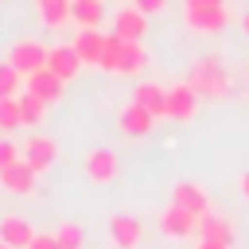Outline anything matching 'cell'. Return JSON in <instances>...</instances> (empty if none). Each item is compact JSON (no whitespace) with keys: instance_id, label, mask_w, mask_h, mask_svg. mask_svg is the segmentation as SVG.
Returning <instances> with one entry per match:
<instances>
[{"instance_id":"1","label":"cell","mask_w":249,"mask_h":249,"mask_svg":"<svg viewBox=\"0 0 249 249\" xmlns=\"http://www.w3.org/2000/svg\"><path fill=\"white\" fill-rule=\"evenodd\" d=\"M187 82H191V89H195L198 97H210V101L230 97V86H233V82H230V70H226V62H222L218 54H202V58H195Z\"/></svg>"},{"instance_id":"2","label":"cell","mask_w":249,"mask_h":249,"mask_svg":"<svg viewBox=\"0 0 249 249\" xmlns=\"http://www.w3.org/2000/svg\"><path fill=\"white\" fill-rule=\"evenodd\" d=\"M47 54H51V47H43L39 39H16L12 47H8V62L27 78V74H35V70H43L47 66Z\"/></svg>"},{"instance_id":"3","label":"cell","mask_w":249,"mask_h":249,"mask_svg":"<svg viewBox=\"0 0 249 249\" xmlns=\"http://www.w3.org/2000/svg\"><path fill=\"white\" fill-rule=\"evenodd\" d=\"M230 19L233 16H230L226 4H218V8H183V23L198 35H218V31L230 27Z\"/></svg>"},{"instance_id":"4","label":"cell","mask_w":249,"mask_h":249,"mask_svg":"<svg viewBox=\"0 0 249 249\" xmlns=\"http://www.w3.org/2000/svg\"><path fill=\"white\" fill-rule=\"evenodd\" d=\"M160 233L171 237V241H187V237L198 233V214H191V210L167 202V206L160 210Z\"/></svg>"},{"instance_id":"5","label":"cell","mask_w":249,"mask_h":249,"mask_svg":"<svg viewBox=\"0 0 249 249\" xmlns=\"http://www.w3.org/2000/svg\"><path fill=\"white\" fill-rule=\"evenodd\" d=\"M109 241H113V249H136L140 241H144V222L136 218V214H113L109 218Z\"/></svg>"},{"instance_id":"6","label":"cell","mask_w":249,"mask_h":249,"mask_svg":"<svg viewBox=\"0 0 249 249\" xmlns=\"http://www.w3.org/2000/svg\"><path fill=\"white\" fill-rule=\"evenodd\" d=\"M171 206H183V210H191V214L206 218V214H210V195H206V187H202V183L183 179V183H175V187H171Z\"/></svg>"},{"instance_id":"7","label":"cell","mask_w":249,"mask_h":249,"mask_svg":"<svg viewBox=\"0 0 249 249\" xmlns=\"http://www.w3.org/2000/svg\"><path fill=\"white\" fill-rule=\"evenodd\" d=\"M195 113H198V93L191 89V82L171 86L167 89V117L179 121V124H187V121H195Z\"/></svg>"},{"instance_id":"8","label":"cell","mask_w":249,"mask_h":249,"mask_svg":"<svg viewBox=\"0 0 249 249\" xmlns=\"http://www.w3.org/2000/svg\"><path fill=\"white\" fill-rule=\"evenodd\" d=\"M23 160L43 175V171H51L54 167V160H58V144L51 140V136H39V132H31L27 140H23Z\"/></svg>"},{"instance_id":"9","label":"cell","mask_w":249,"mask_h":249,"mask_svg":"<svg viewBox=\"0 0 249 249\" xmlns=\"http://www.w3.org/2000/svg\"><path fill=\"white\" fill-rule=\"evenodd\" d=\"M86 175H89L93 183H113V179L121 175L117 152H113V148H89V152H86Z\"/></svg>"},{"instance_id":"10","label":"cell","mask_w":249,"mask_h":249,"mask_svg":"<svg viewBox=\"0 0 249 249\" xmlns=\"http://www.w3.org/2000/svg\"><path fill=\"white\" fill-rule=\"evenodd\" d=\"M70 47L78 51V58H82V66H93V70H101V58H105V47H109V35H105V31H78Z\"/></svg>"},{"instance_id":"11","label":"cell","mask_w":249,"mask_h":249,"mask_svg":"<svg viewBox=\"0 0 249 249\" xmlns=\"http://www.w3.org/2000/svg\"><path fill=\"white\" fill-rule=\"evenodd\" d=\"M144 31H148V16H144L136 4H132V8H121V12L113 16V35H117V39H124V43H140Z\"/></svg>"},{"instance_id":"12","label":"cell","mask_w":249,"mask_h":249,"mask_svg":"<svg viewBox=\"0 0 249 249\" xmlns=\"http://www.w3.org/2000/svg\"><path fill=\"white\" fill-rule=\"evenodd\" d=\"M35 179H39V171H35L27 160H16L12 167L0 171V187H4L8 195H31V191H35Z\"/></svg>"},{"instance_id":"13","label":"cell","mask_w":249,"mask_h":249,"mask_svg":"<svg viewBox=\"0 0 249 249\" xmlns=\"http://www.w3.org/2000/svg\"><path fill=\"white\" fill-rule=\"evenodd\" d=\"M27 93H35L39 101H47V105H54V101H62V89H66V82L58 78V74H51L47 66L43 70H35V74H27V86H23Z\"/></svg>"},{"instance_id":"14","label":"cell","mask_w":249,"mask_h":249,"mask_svg":"<svg viewBox=\"0 0 249 249\" xmlns=\"http://www.w3.org/2000/svg\"><path fill=\"white\" fill-rule=\"evenodd\" d=\"M0 241L12 245V249H27L35 241V230H31V222L23 214H4L0 218Z\"/></svg>"},{"instance_id":"15","label":"cell","mask_w":249,"mask_h":249,"mask_svg":"<svg viewBox=\"0 0 249 249\" xmlns=\"http://www.w3.org/2000/svg\"><path fill=\"white\" fill-rule=\"evenodd\" d=\"M47 70L51 74H58L62 82H74L78 78V70H82V58H78V51L74 47H51V54H47Z\"/></svg>"},{"instance_id":"16","label":"cell","mask_w":249,"mask_h":249,"mask_svg":"<svg viewBox=\"0 0 249 249\" xmlns=\"http://www.w3.org/2000/svg\"><path fill=\"white\" fill-rule=\"evenodd\" d=\"M132 101H136V105H144L156 121H160V117H167V86H160V82H140V86L132 89Z\"/></svg>"},{"instance_id":"17","label":"cell","mask_w":249,"mask_h":249,"mask_svg":"<svg viewBox=\"0 0 249 249\" xmlns=\"http://www.w3.org/2000/svg\"><path fill=\"white\" fill-rule=\"evenodd\" d=\"M117 124H121V132H124V136H148V132L156 128V117H152L144 105H136V101H132V105H124V109H121Z\"/></svg>"},{"instance_id":"18","label":"cell","mask_w":249,"mask_h":249,"mask_svg":"<svg viewBox=\"0 0 249 249\" xmlns=\"http://www.w3.org/2000/svg\"><path fill=\"white\" fill-rule=\"evenodd\" d=\"M70 12L78 31H97L105 19V0H70Z\"/></svg>"},{"instance_id":"19","label":"cell","mask_w":249,"mask_h":249,"mask_svg":"<svg viewBox=\"0 0 249 249\" xmlns=\"http://www.w3.org/2000/svg\"><path fill=\"white\" fill-rule=\"evenodd\" d=\"M195 237L198 241H226V245H233V222L210 210L206 218H198V233Z\"/></svg>"},{"instance_id":"20","label":"cell","mask_w":249,"mask_h":249,"mask_svg":"<svg viewBox=\"0 0 249 249\" xmlns=\"http://www.w3.org/2000/svg\"><path fill=\"white\" fill-rule=\"evenodd\" d=\"M144 66H148V51H144L140 43H121V54H117L113 74H121V78L128 74V78H132V74H140Z\"/></svg>"},{"instance_id":"21","label":"cell","mask_w":249,"mask_h":249,"mask_svg":"<svg viewBox=\"0 0 249 249\" xmlns=\"http://www.w3.org/2000/svg\"><path fill=\"white\" fill-rule=\"evenodd\" d=\"M39 19H43L47 31H62L66 23H74V12H70V4H43Z\"/></svg>"},{"instance_id":"22","label":"cell","mask_w":249,"mask_h":249,"mask_svg":"<svg viewBox=\"0 0 249 249\" xmlns=\"http://www.w3.org/2000/svg\"><path fill=\"white\" fill-rule=\"evenodd\" d=\"M19 113H23V128H35V124H43V117H47V101H39L35 93H19Z\"/></svg>"},{"instance_id":"23","label":"cell","mask_w":249,"mask_h":249,"mask_svg":"<svg viewBox=\"0 0 249 249\" xmlns=\"http://www.w3.org/2000/svg\"><path fill=\"white\" fill-rule=\"evenodd\" d=\"M23 128V113H19V97H0V136Z\"/></svg>"},{"instance_id":"24","label":"cell","mask_w":249,"mask_h":249,"mask_svg":"<svg viewBox=\"0 0 249 249\" xmlns=\"http://www.w3.org/2000/svg\"><path fill=\"white\" fill-rule=\"evenodd\" d=\"M23 86H27V78H23V74L4 58V62H0V97H19V93H23Z\"/></svg>"},{"instance_id":"25","label":"cell","mask_w":249,"mask_h":249,"mask_svg":"<svg viewBox=\"0 0 249 249\" xmlns=\"http://www.w3.org/2000/svg\"><path fill=\"white\" fill-rule=\"evenodd\" d=\"M54 237H58V249H86V233H82V226H78V222L58 226V230H54Z\"/></svg>"},{"instance_id":"26","label":"cell","mask_w":249,"mask_h":249,"mask_svg":"<svg viewBox=\"0 0 249 249\" xmlns=\"http://www.w3.org/2000/svg\"><path fill=\"white\" fill-rule=\"evenodd\" d=\"M16 160H23V148H16L8 136H0V171H4V167H12Z\"/></svg>"},{"instance_id":"27","label":"cell","mask_w":249,"mask_h":249,"mask_svg":"<svg viewBox=\"0 0 249 249\" xmlns=\"http://www.w3.org/2000/svg\"><path fill=\"white\" fill-rule=\"evenodd\" d=\"M121 43H124V39L109 35V47H105V58H101V70H105V74H113V66H117V54H121Z\"/></svg>"},{"instance_id":"28","label":"cell","mask_w":249,"mask_h":249,"mask_svg":"<svg viewBox=\"0 0 249 249\" xmlns=\"http://www.w3.org/2000/svg\"><path fill=\"white\" fill-rule=\"evenodd\" d=\"M27 249H58V237L54 233H35V241Z\"/></svg>"},{"instance_id":"29","label":"cell","mask_w":249,"mask_h":249,"mask_svg":"<svg viewBox=\"0 0 249 249\" xmlns=\"http://www.w3.org/2000/svg\"><path fill=\"white\" fill-rule=\"evenodd\" d=\"M171 0H136V8L144 12V16H156V12H163Z\"/></svg>"},{"instance_id":"30","label":"cell","mask_w":249,"mask_h":249,"mask_svg":"<svg viewBox=\"0 0 249 249\" xmlns=\"http://www.w3.org/2000/svg\"><path fill=\"white\" fill-rule=\"evenodd\" d=\"M226 0H183V8H218Z\"/></svg>"},{"instance_id":"31","label":"cell","mask_w":249,"mask_h":249,"mask_svg":"<svg viewBox=\"0 0 249 249\" xmlns=\"http://www.w3.org/2000/svg\"><path fill=\"white\" fill-rule=\"evenodd\" d=\"M195 249H230V245H226V241H198Z\"/></svg>"},{"instance_id":"32","label":"cell","mask_w":249,"mask_h":249,"mask_svg":"<svg viewBox=\"0 0 249 249\" xmlns=\"http://www.w3.org/2000/svg\"><path fill=\"white\" fill-rule=\"evenodd\" d=\"M237 187H241V195L249 198V171H241V179H237Z\"/></svg>"},{"instance_id":"33","label":"cell","mask_w":249,"mask_h":249,"mask_svg":"<svg viewBox=\"0 0 249 249\" xmlns=\"http://www.w3.org/2000/svg\"><path fill=\"white\" fill-rule=\"evenodd\" d=\"M241 31H245V35H249V12H245V16H241Z\"/></svg>"},{"instance_id":"34","label":"cell","mask_w":249,"mask_h":249,"mask_svg":"<svg viewBox=\"0 0 249 249\" xmlns=\"http://www.w3.org/2000/svg\"><path fill=\"white\" fill-rule=\"evenodd\" d=\"M35 4L43 8V4H70V0H35Z\"/></svg>"},{"instance_id":"35","label":"cell","mask_w":249,"mask_h":249,"mask_svg":"<svg viewBox=\"0 0 249 249\" xmlns=\"http://www.w3.org/2000/svg\"><path fill=\"white\" fill-rule=\"evenodd\" d=\"M0 249H12V245H4V241H0Z\"/></svg>"}]
</instances>
